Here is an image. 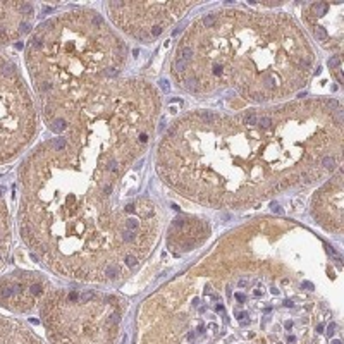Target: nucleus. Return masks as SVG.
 Returning <instances> with one entry per match:
<instances>
[{
  "label": "nucleus",
  "mask_w": 344,
  "mask_h": 344,
  "mask_svg": "<svg viewBox=\"0 0 344 344\" xmlns=\"http://www.w3.org/2000/svg\"><path fill=\"white\" fill-rule=\"evenodd\" d=\"M158 108L150 83L108 81L22 160L19 236L50 272L110 282L150 255L158 215L152 198L127 193V170L148 148Z\"/></svg>",
  "instance_id": "f257e3e1"
},
{
  "label": "nucleus",
  "mask_w": 344,
  "mask_h": 344,
  "mask_svg": "<svg viewBox=\"0 0 344 344\" xmlns=\"http://www.w3.org/2000/svg\"><path fill=\"white\" fill-rule=\"evenodd\" d=\"M344 119L329 98L234 115L191 112L158 144L157 172L188 200L243 208L339 169Z\"/></svg>",
  "instance_id": "f03ea898"
},
{
  "label": "nucleus",
  "mask_w": 344,
  "mask_h": 344,
  "mask_svg": "<svg viewBox=\"0 0 344 344\" xmlns=\"http://www.w3.org/2000/svg\"><path fill=\"white\" fill-rule=\"evenodd\" d=\"M313 69V48L292 17L239 9L196 19L170 62V74L184 91L212 95L234 89L262 105L300 91Z\"/></svg>",
  "instance_id": "7ed1b4c3"
},
{
  "label": "nucleus",
  "mask_w": 344,
  "mask_h": 344,
  "mask_svg": "<svg viewBox=\"0 0 344 344\" xmlns=\"http://www.w3.org/2000/svg\"><path fill=\"white\" fill-rule=\"evenodd\" d=\"M126 59L122 38L89 9L60 12L34 28L24 62L48 129L96 88L117 79Z\"/></svg>",
  "instance_id": "20e7f679"
},
{
  "label": "nucleus",
  "mask_w": 344,
  "mask_h": 344,
  "mask_svg": "<svg viewBox=\"0 0 344 344\" xmlns=\"http://www.w3.org/2000/svg\"><path fill=\"white\" fill-rule=\"evenodd\" d=\"M38 315L47 329L45 339L28 323L0 315V344H110L121 322L115 298L52 286Z\"/></svg>",
  "instance_id": "39448f33"
},
{
  "label": "nucleus",
  "mask_w": 344,
  "mask_h": 344,
  "mask_svg": "<svg viewBox=\"0 0 344 344\" xmlns=\"http://www.w3.org/2000/svg\"><path fill=\"white\" fill-rule=\"evenodd\" d=\"M38 131L36 105L17 64L0 52V165L30 146Z\"/></svg>",
  "instance_id": "423d86ee"
},
{
  "label": "nucleus",
  "mask_w": 344,
  "mask_h": 344,
  "mask_svg": "<svg viewBox=\"0 0 344 344\" xmlns=\"http://www.w3.org/2000/svg\"><path fill=\"white\" fill-rule=\"evenodd\" d=\"M195 5V2H108L105 9L121 31L136 41L148 43Z\"/></svg>",
  "instance_id": "0eeeda50"
},
{
  "label": "nucleus",
  "mask_w": 344,
  "mask_h": 344,
  "mask_svg": "<svg viewBox=\"0 0 344 344\" xmlns=\"http://www.w3.org/2000/svg\"><path fill=\"white\" fill-rule=\"evenodd\" d=\"M50 286V281L36 272H11L0 277V306L17 315L33 313L38 310Z\"/></svg>",
  "instance_id": "6e6552de"
},
{
  "label": "nucleus",
  "mask_w": 344,
  "mask_h": 344,
  "mask_svg": "<svg viewBox=\"0 0 344 344\" xmlns=\"http://www.w3.org/2000/svg\"><path fill=\"white\" fill-rule=\"evenodd\" d=\"M342 4L313 2L303 9V21L313 38L325 48L341 50L342 47Z\"/></svg>",
  "instance_id": "1a4fd4ad"
},
{
  "label": "nucleus",
  "mask_w": 344,
  "mask_h": 344,
  "mask_svg": "<svg viewBox=\"0 0 344 344\" xmlns=\"http://www.w3.org/2000/svg\"><path fill=\"white\" fill-rule=\"evenodd\" d=\"M311 215L315 222L320 224L329 232L341 234L344 227L342 220V170L337 169L336 176L330 177L315 193L311 200Z\"/></svg>",
  "instance_id": "9d476101"
},
{
  "label": "nucleus",
  "mask_w": 344,
  "mask_h": 344,
  "mask_svg": "<svg viewBox=\"0 0 344 344\" xmlns=\"http://www.w3.org/2000/svg\"><path fill=\"white\" fill-rule=\"evenodd\" d=\"M34 5L30 2H0V45L14 43L33 30Z\"/></svg>",
  "instance_id": "9b49d317"
},
{
  "label": "nucleus",
  "mask_w": 344,
  "mask_h": 344,
  "mask_svg": "<svg viewBox=\"0 0 344 344\" xmlns=\"http://www.w3.org/2000/svg\"><path fill=\"white\" fill-rule=\"evenodd\" d=\"M210 236V226L203 218L181 215L174 218V222L167 234V246L174 255L191 251Z\"/></svg>",
  "instance_id": "f8f14e48"
},
{
  "label": "nucleus",
  "mask_w": 344,
  "mask_h": 344,
  "mask_svg": "<svg viewBox=\"0 0 344 344\" xmlns=\"http://www.w3.org/2000/svg\"><path fill=\"white\" fill-rule=\"evenodd\" d=\"M12 246V222L11 212L5 203L4 196L0 193V268L5 265Z\"/></svg>",
  "instance_id": "ddd939ff"
},
{
  "label": "nucleus",
  "mask_w": 344,
  "mask_h": 344,
  "mask_svg": "<svg viewBox=\"0 0 344 344\" xmlns=\"http://www.w3.org/2000/svg\"><path fill=\"white\" fill-rule=\"evenodd\" d=\"M334 332H336V323H330V325L327 327V334H329V336H332Z\"/></svg>",
  "instance_id": "4468645a"
},
{
  "label": "nucleus",
  "mask_w": 344,
  "mask_h": 344,
  "mask_svg": "<svg viewBox=\"0 0 344 344\" xmlns=\"http://www.w3.org/2000/svg\"><path fill=\"white\" fill-rule=\"evenodd\" d=\"M236 298L239 301H246V296H244V294H241V292H236Z\"/></svg>",
  "instance_id": "2eb2a0df"
},
{
  "label": "nucleus",
  "mask_w": 344,
  "mask_h": 344,
  "mask_svg": "<svg viewBox=\"0 0 344 344\" xmlns=\"http://www.w3.org/2000/svg\"><path fill=\"white\" fill-rule=\"evenodd\" d=\"M332 344H342L341 341H332Z\"/></svg>",
  "instance_id": "dca6fc26"
}]
</instances>
